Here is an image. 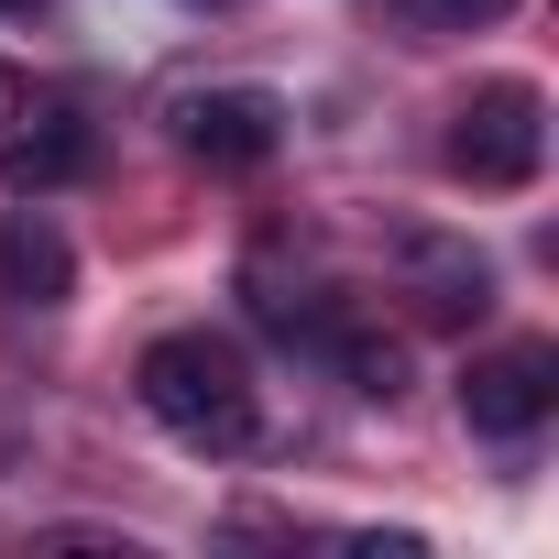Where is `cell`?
Listing matches in <instances>:
<instances>
[{
  "label": "cell",
  "instance_id": "6da1fadb",
  "mask_svg": "<svg viewBox=\"0 0 559 559\" xmlns=\"http://www.w3.org/2000/svg\"><path fill=\"white\" fill-rule=\"evenodd\" d=\"M132 384H143L154 428L187 439V450H209V461L252 450V428H263V406H252V362H241L219 330H165V341L143 352Z\"/></svg>",
  "mask_w": 559,
  "mask_h": 559
},
{
  "label": "cell",
  "instance_id": "7a4b0ae2",
  "mask_svg": "<svg viewBox=\"0 0 559 559\" xmlns=\"http://www.w3.org/2000/svg\"><path fill=\"white\" fill-rule=\"evenodd\" d=\"M450 165H461L472 187H537V165H548V99H537L526 78L472 88L461 121H450Z\"/></svg>",
  "mask_w": 559,
  "mask_h": 559
},
{
  "label": "cell",
  "instance_id": "3957f363",
  "mask_svg": "<svg viewBox=\"0 0 559 559\" xmlns=\"http://www.w3.org/2000/svg\"><path fill=\"white\" fill-rule=\"evenodd\" d=\"M548 406H559V352H548V341H504V352H483V362L461 373L472 439H537Z\"/></svg>",
  "mask_w": 559,
  "mask_h": 559
},
{
  "label": "cell",
  "instance_id": "277c9868",
  "mask_svg": "<svg viewBox=\"0 0 559 559\" xmlns=\"http://www.w3.org/2000/svg\"><path fill=\"white\" fill-rule=\"evenodd\" d=\"M176 143H187L198 165L241 176V165H263L274 143H286V99H274V88H198V99L176 110Z\"/></svg>",
  "mask_w": 559,
  "mask_h": 559
},
{
  "label": "cell",
  "instance_id": "5b68a950",
  "mask_svg": "<svg viewBox=\"0 0 559 559\" xmlns=\"http://www.w3.org/2000/svg\"><path fill=\"white\" fill-rule=\"evenodd\" d=\"M395 263H406V297H417L428 319H483V308H493V263H483V241H461V230H406Z\"/></svg>",
  "mask_w": 559,
  "mask_h": 559
},
{
  "label": "cell",
  "instance_id": "8992f818",
  "mask_svg": "<svg viewBox=\"0 0 559 559\" xmlns=\"http://www.w3.org/2000/svg\"><path fill=\"white\" fill-rule=\"evenodd\" d=\"M99 165V143H88V121H67V110H23L12 132H0V187L12 198H56V187H78Z\"/></svg>",
  "mask_w": 559,
  "mask_h": 559
},
{
  "label": "cell",
  "instance_id": "52a82bcc",
  "mask_svg": "<svg viewBox=\"0 0 559 559\" xmlns=\"http://www.w3.org/2000/svg\"><path fill=\"white\" fill-rule=\"evenodd\" d=\"M78 286V252H67V230L56 219H12V230H0V297H12V308H56Z\"/></svg>",
  "mask_w": 559,
  "mask_h": 559
},
{
  "label": "cell",
  "instance_id": "ba28073f",
  "mask_svg": "<svg viewBox=\"0 0 559 559\" xmlns=\"http://www.w3.org/2000/svg\"><path fill=\"white\" fill-rule=\"evenodd\" d=\"M330 362H341L352 395H373V406L406 395V341H384V330H352V319H341V330H330Z\"/></svg>",
  "mask_w": 559,
  "mask_h": 559
},
{
  "label": "cell",
  "instance_id": "9c48e42d",
  "mask_svg": "<svg viewBox=\"0 0 559 559\" xmlns=\"http://www.w3.org/2000/svg\"><path fill=\"white\" fill-rule=\"evenodd\" d=\"M23 110H34V78H23V67H0V132H12Z\"/></svg>",
  "mask_w": 559,
  "mask_h": 559
},
{
  "label": "cell",
  "instance_id": "30bf717a",
  "mask_svg": "<svg viewBox=\"0 0 559 559\" xmlns=\"http://www.w3.org/2000/svg\"><path fill=\"white\" fill-rule=\"evenodd\" d=\"M439 12H450V23H504L515 0H439Z\"/></svg>",
  "mask_w": 559,
  "mask_h": 559
},
{
  "label": "cell",
  "instance_id": "8fae6325",
  "mask_svg": "<svg viewBox=\"0 0 559 559\" xmlns=\"http://www.w3.org/2000/svg\"><path fill=\"white\" fill-rule=\"evenodd\" d=\"M0 12H45V0H0Z\"/></svg>",
  "mask_w": 559,
  "mask_h": 559
}]
</instances>
